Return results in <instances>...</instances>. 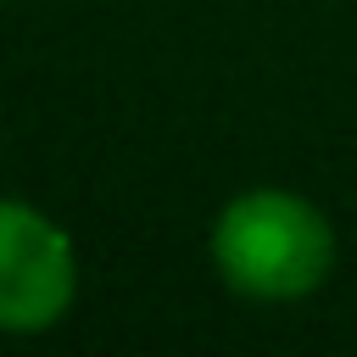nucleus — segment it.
I'll list each match as a JSON object with an SVG mask.
<instances>
[{"instance_id":"nucleus-2","label":"nucleus","mask_w":357,"mask_h":357,"mask_svg":"<svg viewBox=\"0 0 357 357\" xmlns=\"http://www.w3.org/2000/svg\"><path fill=\"white\" fill-rule=\"evenodd\" d=\"M78 245L33 201L0 195V335H45L78 307Z\"/></svg>"},{"instance_id":"nucleus-1","label":"nucleus","mask_w":357,"mask_h":357,"mask_svg":"<svg viewBox=\"0 0 357 357\" xmlns=\"http://www.w3.org/2000/svg\"><path fill=\"white\" fill-rule=\"evenodd\" d=\"M206 262L240 301H307L335 273V223L296 190L251 184L218 206L206 229Z\"/></svg>"}]
</instances>
